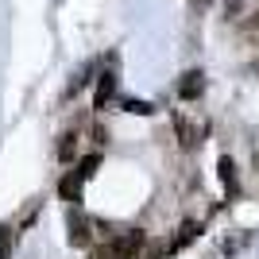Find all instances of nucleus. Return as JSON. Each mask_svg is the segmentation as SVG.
<instances>
[{
  "instance_id": "9d476101",
  "label": "nucleus",
  "mask_w": 259,
  "mask_h": 259,
  "mask_svg": "<svg viewBox=\"0 0 259 259\" xmlns=\"http://www.w3.org/2000/svg\"><path fill=\"white\" fill-rule=\"evenodd\" d=\"M0 259H12V232L0 228Z\"/></svg>"
},
{
  "instance_id": "f257e3e1",
  "label": "nucleus",
  "mask_w": 259,
  "mask_h": 259,
  "mask_svg": "<svg viewBox=\"0 0 259 259\" xmlns=\"http://www.w3.org/2000/svg\"><path fill=\"white\" fill-rule=\"evenodd\" d=\"M201 93H205V74H201V70H186L182 81H178V97L182 101H197Z\"/></svg>"
},
{
  "instance_id": "0eeeda50",
  "label": "nucleus",
  "mask_w": 259,
  "mask_h": 259,
  "mask_svg": "<svg viewBox=\"0 0 259 259\" xmlns=\"http://www.w3.org/2000/svg\"><path fill=\"white\" fill-rule=\"evenodd\" d=\"M97 166H101V155H85V159L77 162V174H81V178H89V174L97 170Z\"/></svg>"
},
{
  "instance_id": "7ed1b4c3",
  "label": "nucleus",
  "mask_w": 259,
  "mask_h": 259,
  "mask_svg": "<svg viewBox=\"0 0 259 259\" xmlns=\"http://www.w3.org/2000/svg\"><path fill=\"white\" fill-rule=\"evenodd\" d=\"M217 174H221V182H225V194L236 197V162L228 159V155H221V159H217Z\"/></svg>"
},
{
  "instance_id": "39448f33",
  "label": "nucleus",
  "mask_w": 259,
  "mask_h": 259,
  "mask_svg": "<svg viewBox=\"0 0 259 259\" xmlns=\"http://www.w3.org/2000/svg\"><path fill=\"white\" fill-rule=\"evenodd\" d=\"M112 93H116V74L108 70V74H101V81H97V101H93V105H97V108H108Z\"/></svg>"
},
{
  "instance_id": "f03ea898",
  "label": "nucleus",
  "mask_w": 259,
  "mask_h": 259,
  "mask_svg": "<svg viewBox=\"0 0 259 259\" xmlns=\"http://www.w3.org/2000/svg\"><path fill=\"white\" fill-rule=\"evenodd\" d=\"M66 225H70V244H74V248L89 244V221L77 217V209H70V221H66Z\"/></svg>"
},
{
  "instance_id": "423d86ee",
  "label": "nucleus",
  "mask_w": 259,
  "mask_h": 259,
  "mask_svg": "<svg viewBox=\"0 0 259 259\" xmlns=\"http://www.w3.org/2000/svg\"><path fill=\"white\" fill-rule=\"evenodd\" d=\"M197 232H201V228H197V225H194V221H186V225H182V228H178V236H174V240H170V251H182V248H186V244H194V240H197Z\"/></svg>"
},
{
  "instance_id": "1a4fd4ad",
  "label": "nucleus",
  "mask_w": 259,
  "mask_h": 259,
  "mask_svg": "<svg viewBox=\"0 0 259 259\" xmlns=\"http://www.w3.org/2000/svg\"><path fill=\"white\" fill-rule=\"evenodd\" d=\"M74 140H77L74 132H66V136H62V143H58V159H70V155H74Z\"/></svg>"
},
{
  "instance_id": "6e6552de",
  "label": "nucleus",
  "mask_w": 259,
  "mask_h": 259,
  "mask_svg": "<svg viewBox=\"0 0 259 259\" xmlns=\"http://www.w3.org/2000/svg\"><path fill=\"white\" fill-rule=\"evenodd\" d=\"M124 108H128L132 116H151V112H155V105H147V101H128Z\"/></svg>"
},
{
  "instance_id": "20e7f679",
  "label": "nucleus",
  "mask_w": 259,
  "mask_h": 259,
  "mask_svg": "<svg viewBox=\"0 0 259 259\" xmlns=\"http://www.w3.org/2000/svg\"><path fill=\"white\" fill-rule=\"evenodd\" d=\"M81 182H85V178H81V174H66L62 182H58V197H62V201H81Z\"/></svg>"
}]
</instances>
